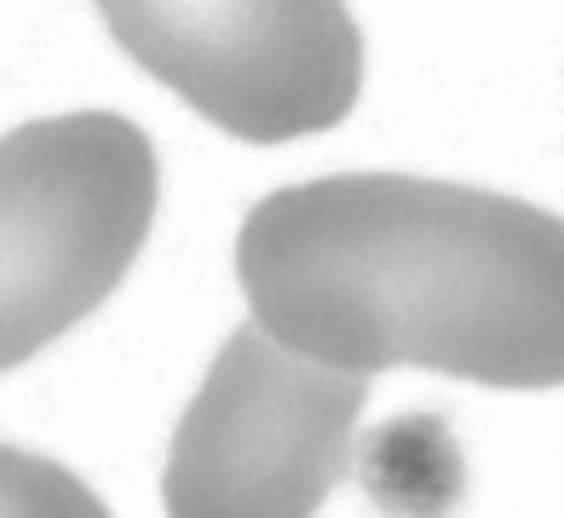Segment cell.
<instances>
[{
  "label": "cell",
  "mask_w": 564,
  "mask_h": 518,
  "mask_svg": "<svg viewBox=\"0 0 564 518\" xmlns=\"http://www.w3.org/2000/svg\"><path fill=\"white\" fill-rule=\"evenodd\" d=\"M237 282L276 346L328 369L564 386V219L415 173L282 185L237 230Z\"/></svg>",
  "instance_id": "cell-1"
},
{
  "label": "cell",
  "mask_w": 564,
  "mask_h": 518,
  "mask_svg": "<svg viewBox=\"0 0 564 518\" xmlns=\"http://www.w3.org/2000/svg\"><path fill=\"white\" fill-rule=\"evenodd\" d=\"M364 403L369 375L300 357L260 323L237 328L173 427L167 518H317L346 478Z\"/></svg>",
  "instance_id": "cell-3"
},
{
  "label": "cell",
  "mask_w": 564,
  "mask_h": 518,
  "mask_svg": "<svg viewBox=\"0 0 564 518\" xmlns=\"http://www.w3.org/2000/svg\"><path fill=\"white\" fill-rule=\"evenodd\" d=\"M156 191V150L116 110L41 116L0 139V375L121 289Z\"/></svg>",
  "instance_id": "cell-2"
},
{
  "label": "cell",
  "mask_w": 564,
  "mask_h": 518,
  "mask_svg": "<svg viewBox=\"0 0 564 518\" xmlns=\"http://www.w3.org/2000/svg\"><path fill=\"white\" fill-rule=\"evenodd\" d=\"M150 82L242 144L340 127L364 93V30L346 0H93Z\"/></svg>",
  "instance_id": "cell-4"
},
{
  "label": "cell",
  "mask_w": 564,
  "mask_h": 518,
  "mask_svg": "<svg viewBox=\"0 0 564 518\" xmlns=\"http://www.w3.org/2000/svg\"><path fill=\"white\" fill-rule=\"evenodd\" d=\"M0 518H110L69 466L0 444Z\"/></svg>",
  "instance_id": "cell-5"
}]
</instances>
